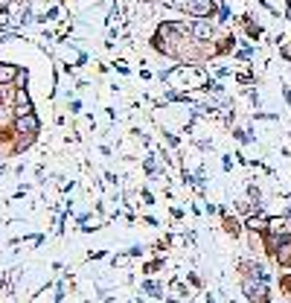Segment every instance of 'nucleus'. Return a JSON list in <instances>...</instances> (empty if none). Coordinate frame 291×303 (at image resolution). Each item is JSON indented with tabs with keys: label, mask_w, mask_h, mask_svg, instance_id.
<instances>
[{
	"label": "nucleus",
	"mask_w": 291,
	"mask_h": 303,
	"mask_svg": "<svg viewBox=\"0 0 291 303\" xmlns=\"http://www.w3.org/2000/svg\"><path fill=\"white\" fill-rule=\"evenodd\" d=\"M186 9H190L195 18H207V15L216 12V6H213V0H190V3H186Z\"/></svg>",
	"instance_id": "f257e3e1"
},
{
	"label": "nucleus",
	"mask_w": 291,
	"mask_h": 303,
	"mask_svg": "<svg viewBox=\"0 0 291 303\" xmlns=\"http://www.w3.org/2000/svg\"><path fill=\"white\" fill-rule=\"evenodd\" d=\"M277 245H280V248H274V257H277V262H280V266L291 262V236H282Z\"/></svg>",
	"instance_id": "f03ea898"
},
{
	"label": "nucleus",
	"mask_w": 291,
	"mask_h": 303,
	"mask_svg": "<svg viewBox=\"0 0 291 303\" xmlns=\"http://www.w3.org/2000/svg\"><path fill=\"white\" fill-rule=\"evenodd\" d=\"M15 114H18V117L32 114V102H29L27 90H18V93H15Z\"/></svg>",
	"instance_id": "7ed1b4c3"
},
{
	"label": "nucleus",
	"mask_w": 291,
	"mask_h": 303,
	"mask_svg": "<svg viewBox=\"0 0 291 303\" xmlns=\"http://www.w3.org/2000/svg\"><path fill=\"white\" fill-rule=\"evenodd\" d=\"M35 128H38V120L32 114H27V117H18V120H15V131H27V134H35Z\"/></svg>",
	"instance_id": "20e7f679"
},
{
	"label": "nucleus",
	"mask_w": 291,
	"mask_h": 303,
	"mask_svg": "<svg viewBox=\"0 0 291 303\" xmlns=\"http://www.w3.org/2000/svg\"><path fill=\"white\" fill-rule=\"evenodd\" d=\"M245 294H247V300H265V297H268L265 286L262 283L256 286L254 280H245Z\"/></svg>",
	"instance_id": "39448f33"
},
{
	"label": "nucleus",
	"mask_w": 291,
	"mask_h": 303,
	"mask_svg": "<svg viewBox=\"0 0 291 303\" xmlns=\"http://www.w3.org/2000/svg\"><path fill=\"white\" fill-rule=\"evenodd\" d=\"M20 76L18 67H12V64H0V85H9V82H15Z\"/></svg>",
	"instance_id": "423d86ee"
},
{
	"label": "nucleus",
	"mask_w": 291,
	"mask_h": 303,
	"mask_svg": "<svg viewBox=\"0 0 291 303\" xmlns=\"http://www.w3.org/2000/svg\"><path fill=\"white\" fill-rule=\"evenodd\" d=\"M247 228H251V231H268V222L259 219V216H251V219H247Z\"/></svg>",
	"instance_id": "0eeeda50"
},
{
	"label": "nucleus",
	"mask_w": 291,
	"mask_h": 303,
	"mask_svg": "<svg viewBox=\"0 0 291 303\" xmlns=\"http://www.w3.org/2000/svg\"><path fill=\"white\" fill-rule=\"evenodd\" d=\"M195 35H198V38H210V35H213V29H210L207 24H195Z\"/></svg>",
	"instance_id": "6e6552de"
},
{
	"label": "nucleus",
	"mask_w": 291,
	"mask_h": 303,
	"mask_svg": "<svg viewBox=\"0 0 291 303\" xmlns=\"http://www.w3.org/2000/svg\"><path fill=\"white\" fill-rule=\"evenodd\" d=\"M280 231H282V219H268V233H274V236H277Z\"/></svg>",
	"instance_id": "1a4fd4ad"
},
{
	"label": "nucleus",
	"mask_w": 291,
	"mask_h": 303,
	"mask_svg": "<svg viewBox=\"0 0 291 303\" xmlns=\"http://www.w3.org/2000/svg\"><path fill=\"white\" fill-rule=\"evenodd\" d=\"M224 228H227V233H233V236L239 233V224H236V219H230V216L224 219Z\"/></svg>",
	"instance_id": "9d476101"
},
{
	"label": "nucleus",
	"mask_w": 291,
	"mask_h": 303,
	"mask_svg": "<svg viewBox=\"0 0 291 303\" xmlns=\"http://www.w3.org/2000/svg\"><path fill=\"white\" fill-rule=\"evenodd\" d=\"M282 55H285V59H291V44H285V47H282Z\"/></svg>",
	"instance_id": "9b49d317"
},
{
	"label": "nucleus",
	"mask_w": 291,
	"mask_h": 303,
	"mask_svg": "<svg viewBox=\"0 0 291 303\" xmlns=\"http://www.w3.org/2000/svg\"><path fill=\"white\" fill-rule=\"evenodd\" d=\"M282 286H285V289H291V277H285V280H282Z\"/></svg>",
	"instance_id": "f8f14e48"
}]
</instances>
